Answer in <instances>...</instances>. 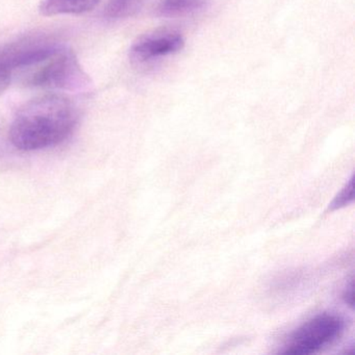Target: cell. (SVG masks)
I'll list each match as a JSON object with an SVG mask.
<instances>
[{
    "label": "cell",
    "mask_w": 355,
    "mask_h": 355,
    "mask_svg": "<svg viewBox=\"0 0 355 355\" xmlns=\"http://www.w3.org/2000/svg\"><path fill=\"white\" fill-rule=\"evenodd\" d=\"M76 105L63 95L37 97L20 109L10 130L12 143L24 151L55 146L73 132L78 124Z\"/></svg>",
    "instance_id": "6da1fadb"
},
{
    "label": "cell",
    "mask_w": 355,
    "mask_h": 355,
    "mask_svg": "<svg viewBox=\"0 0 355 355\" xmlns=\"http://www.w3.org/2000/svg\"><path fill=\"white\" fill-rule=\"evenodd\" d=\"M26 86L57 90L78 91L90 84L88 76L72 51L59 47L53 55L26 68Z\"/></svg>",
    "instance_id": "7a4b0ae2"
},
{
    "label": "cell",
    "mask_w": 355,
    "mask_h": 355,
    "mask_svg": "<svg viewBox=\"0 0 355 355\" xmlns=\"http://www.w3.org/2000/svg\"><path fill=\"white\" fill-rule=\"evenodd\" d=\"M345 321L336 313H320L299 326L286 338L284 354H313L336 342L344 331Z\"/></svg>",
    "instance_id": "3957f363"
},
{
    "label": "cell",
    "mask_w": 355,
    "mask_h": 355,
    "mask_svg": "<svg viewBox=\"0 0 355 355\" xmlns=\"http://www.w3.org/2000/svg\"><path fill=\"white\" fill-rule=\"evenodd\" d=\"M184 39L174 32L155 33L137 41L130 49V59L137 64L147 63L182 51Z\"/></svg>",
    "instance_id": "277c9868"
},
{
    "label": "cell",
    "mask_w": 355,
    "mask_h": 355,
    "mask_svg": "<svg viewBox=\"0 0 355 355\" xmlns=\"http://www.w3.org/2000/svg\"><path fill=\"white\" fill-rule=\"evenodd\" d=\"M99 0H44L40 12L44 16L78 15L98 5Z\"/></svg>",
    "instance_id": "5b68a950"
},
{
    "label": "cell",
    "mask_w": 355,
    "mask_h": 355,
    "mask_svg": "<svg viewBox=\"0 0 355 355\" xmlns=\"http://www.w3.org/2000/svg\"><path fill=\"white\" fill-rule=\"evenodd\" d=\"M207 0H162L157 6V15L161 17H176L205 9Z\"/></svg>",
    "instance_id": "8992f818"
},
{
    "label": "cell",
    "mask_w": 355,
    "mask_h": 355,
    "mask_svg": "<svg viewBox=\"0 0 355 355\" xmlns=\"http://www.w3.org/2000/svg\"><path fill=\"white\" fill-rule=\"evenodd\" d=\"M141 3L142 0H110L105 10V17L111 20L130 17L140 9Z\"/></svg>",
    "instance_id": "52a82bcc"
},
{
    "label": "cell",
    "mask_w": 355,
    "mask_h": 355,
    "mask_svg": "<svg viewBox=\"0 0 355 355\" xmlns=\"http://www.w3.org/2000/svg\"><path fill=\"white\" fill-rule=\"evenodd\" d=\"M348 199H353V182L351 180L350 184L348 186V189H345L343 191L342 194L338 196V198L336 200V207H340L345 203H348Z\"/></svg>",
    "instance_id": "ba28073f"
}]
</instances>
